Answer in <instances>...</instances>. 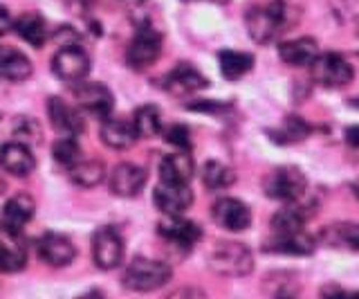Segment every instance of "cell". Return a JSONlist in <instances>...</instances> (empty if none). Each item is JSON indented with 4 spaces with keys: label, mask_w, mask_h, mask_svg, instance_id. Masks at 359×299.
<instances>
[{
    "label": "cell",
    "mask_w": 359,
    "mask_h": 299,
    "mask_svg": "<svg viewBox=\"0 0 359 299\" xmlns=\"http://www.w3.org/2000/svg\"><path fill=\"white\" fill-rule=\"evenodd\" d=\"M173 277L171 265L164 261L135 257L128 268L123 270V286L135 293H151L155 288H162Z\"/></svg>",
    "instance_id": "obj_1"
},
{
    "label": "cell",
    "mask_w": 359,
    "mask_h": 299,
    "mask_svg": "<svg viewBox=\"0 0 359 299\" xmlns=\"http://www.w3.org/2000/svg\"><path fill=\"white\" fill-rule=\"evenodd\" d=\"M209 268L222 277H245L254 270V257L243 243L220 241L209 252Z\"/></svg>",
    "instance_id": "obj_2"
},
{
    "label": "cell",
    "mask_w": 359,
    "mask_h": 299,
    "mask_svg": "<svg viewBox=\"0 0 359 299\" xmlns=\"http://www.w3.org/2000/svg\"><path fill=\"white\" fill-rule=\"evenodd\" d=\"M247 32H250V36L265 46V43H272L280 27L285 23V14H283V3H274L269 7H254L247 12Z\"/></svg>",
    "instance_id": "obj_3"
},
{
    "label": "cell",
    "mask_w": 359,
    "mask_h": 299,
    "mask_svg": "<svg viewBox=\"0 0 359 299\" xmlns=\"http://www.w3.org/2000/svg\"><path fill=\"white\" fill-rule=\"evenodd\" d=\"M308 187L306 175H303L297 167H278L263 180L265 196L274 198V201H297L303 196Z\"/></svg>",
    "instance_id": "obj_4"
},
{
    "label": "cell",
    "mask_w": 359,
    "mask_h": 299,
    "mask_svg": "<svg viewBox=\"0 0 359 299\" xmlns=\"http://www.w3.org/2000/svg\"><path fill=\"white\" fill-rule=\"evenodd\" d=\"M162 54V34L151 25H142L137 34L133 36L126 50V61L130 68L144 70L153 65Z\"/></svg>",
    "instance_id": "obj_5"
},
{
    "label": "cell",
    "mask_w": 359,
    "mask_h": 299,
    "mask_svg": "<svg viewBox=\"0 0 359 299\" xmlns=\"http://www.w3.org/2000/svg\"><path fill=\"white\" fill-rule=\"evenodd\" d=\"M310 68H312V79L323 88H344L351 84L355 77L353 65L334 52L319 54V57L312 61Z\"/></svg>",
    "instance_id": "obj_6"
},
{
    "label": "cell",
    "mask_w": 359,
    "mask_h": 299,
    "mask_svg": "<svg viewBox=\"0 0 359 299\" xmlns=\"http://www.w3.org/2000/svg\"><path fill=\"white\" fill-rule=\"evenodd\" d=\"M93 259L101 270H115L123 261V237L115 227H101L93 237Z\"/></svg>",
    "instance_id": "obj_7"
},
{
    "label": "cell",
    "mask_w": 359,
    "mask_h": 299,
    "mask_svg": "<svg viewBox=\"0 0 359 299\" xmlns=\"http://www.w3.org/2000/svg\"><path fill=\"white\" fill-rule=\"evenodd\" d=\"M52 70L61 81L81 84L90 72V57L76 46H65L54 54Z\"/></svg>",
    "instance_id": "obj_8"
},
{
    "label": "cell",
    "mask_w": 359,
    "mask_h": 299,
    "mask_svg": "<svg viewBox=\"0 0 359 299\" xmlns=\"http://www.w3.org/2000/svg\"><path fill=\"white\" fill-rule=\"evenodd\" d=\"M160 237L166 239L168 243L180 248H194L196 243L202 239V230L194 220H187L180 214H164V218L157 225Z\"/></svg>",
    "instance_id": "obj_9"
},
{
    "label": "cell",
    "mask_w": 359,
    "mask_h": 299,
    "mask_svg": "<svg viewBox=\"0 0 359 299\" xmlns=\"http://www.w3.org/2000/svg\"><path fill=\"white\" fill-rule=\"evenodd\" d=\"M213 220L227 232H243L252 225V212L238 198H220L211 207Z\"/></svg>",
    "instance_id": "obj_10"
},
{
    "label": "cell",
    "mask_w": 359,
    "mask_h": 299,
    "mask_svg": "<svg viewBox=\"0 0 359 299\" xmlns=\"http://www.w3.org/2000/svg\"><path fill=\"white\" fill-rule=\"evenodd\" d=\"M153 203L162 209V214H182L194 205V192L189 190V185L160 182L153 192Z\"/></svg>",
    "instance_id": "obj_11"
},
{
    "label": "cell",
    "mask_w": 359,
    "mask_h": 299,
    "mask_svg": "<svg viewBox=\"0 0 359 299\" xmlns=\"http://www.w3.org/2000/svg\"><path fill=\"white\" fill-rule=\"evenodd\" d=\"M36 248H39L41 261H45L48 265H54V268L70 265L74 261V257H76L74 243L67 237H63V234H56V232H48V234H43Z\"/></svg>",
    "instance_id": "obj_12"
},
{
    "label": "cell",
    "mask_w": 359,
    "mask_h": 299,
    "mask_svg": "<svg viewBox=\"0 0 359 299\" xmlns=\"http://www.w3.org/2000/svg\"><path fill=\"white\" fill-rule=\"evenodd\" d=\"M146 185V171L133 162L117 164L110 173V192L121 198L137 196Z\"/></svg>",
    "instance_id": "obj_13"
},
{
    "label": "cell",
    "mask_w": 359,
    "mask_h": 299,
    "mask_svg": "<svg viewBox=\"0 0 359 299\" xmlns=\"http://www.w3.org/2000/svg\"><path fill=\"white\" fill-rule=\"evenodd\" d=\"M48 117L52 121V126L61 133V135L76 138L86 131V121L79 115V110H74L70 104H65L59 97L48 99Z\"/></svg>",
    "instance_id": "obj_14"
},
{
    "label": "cell",
    "mask_w": 359,
    "mask_h": 299,
    "mask_svg": "<svg viewBox=\"0 0 359 299\" xmlns=\"http://www.w3.org/2000/svg\"><path fill=\"white\" fill-rule=\"evenodd\" d=\"M74 97H76L79 106L101 119H106L110 115L112 104H115L112 93L101 84H79L74 88Z\"/></svg>",
    "instance_id": "obj_15"
},
{
    "label": "cell",
    "mask_w": 359,
    "mask_h": 299,
    "mask_svg": "<svg viewBox=\"0 0 359 299\" xmlns=\"http://www.w3.org/2000/svg\"><path fill=\"white\" fill-rule=\"evenodd\" d=\"M209 81L189 63H177L175 68L164 77V88L173 95H194L198 91H205Z\"/></svg>",
    "instance_id": "obj_16"
},
{
    "label": "cell",
    "mask_w": 359,
    "mask_h": 299,
    "mask_svg": "<svg viewBox=\"0 0 359 299\" xmlns=\"http://www.w3.org/2000/svg\"><path fill=\"white\" fill-rule=\"evenodd\" d=\"M0 167L5 171L18 175H29L36 167V158H34L32 149L22 142H7L0 147Z\"/></svg>",
    "instance_id": "obj_17"
},
{
    "label": "cell",
    "mask_w": 359,
    "mask_h": 299,
    "mask_svg": "<svg viewBox=\"0 0 359 299\" xmlns=\"http://www.w3.org/2000/svg\"><path fill=\"white\" fill-rule=\"evenodd\" d=\"M101 142L110 149H130L135 142H137V131H135L133 121L126 119H115V117H106L104 124L99 128Z\"/></svg>",
    "instance_id": "obj_18"
},
{
    "label": "cell",
    "mask_w": 359,
    "mask_h": 299,
    "mask_svg": "<svg viewBox=\"0 0 359 299\" xmlns=\"http://www.w3.org/2000/svg\"><path fill=\"white\" fill-rule=\"evenodd\" d=\"M278 57L287 65H294V68H306V65H312V61L319 57V46H317V41L310 39V36L292 39V41L280 43Z\"/></svg>",
    "instance_id": "obj_19"
},
{
    "label": "cell",
    "mask_w": 359,
    "mask_h": 299,
    "mask_svg": "<svg viewBox=\"0 0 359 299\" xmlns=\"http://www.w3.org/2000/svg\"><path fill=\"white\" fill-rule=\"evenodd\" d=\"M34 198L27 194H16L11 196L3 207V223L9 232H18L20 227H25L29 220L34 218Z\"/></svg>",
    "instance_id": "obj_20"
},
{
    "label": "cell",
    "mask_w": 359,
    "mask_h": 299,
    "mask_svg": "<svg viewBox=\"0 0 359 299\" xmlns=\"http://www.w3.org/2000/svg\"><path fill=\"white\" fill-rule=\"evenodd\" d=\"M160 178H162V182L189 185V180L194 178V160H191L187 151L164 156L160 160Z\"/></svg>",
    "instance_id": "obj_21"
},
{
    "label": "cell",
    "mask_w": 359,
    "mask_h": 299,
    "mask_svg": "<svg viewBox=\"0 0 359 299\" xmlns=\"http://www.w3.org/2000/svg\"><path fill=\"white\" fill-rule=\"evenodd\" d=\"M32 74V61L16 48L0 46V77L7 81H25Z\"/></svg>",
    "instance_id": "obj_22"
},
{
    "label": "cell",
    "mask_w": 359,
    "mask_h": 299,
    "mask_svg": "<svg viewBox=\"0 0 359 299\" xmlns=\"http://www.w3.org/2000/svg\"><path fill=\"white\" fill-rule=\"evenodd\" d=\"M265 252H276V254H294V257H306V254L314 252V241L312 237L303 234V232H290V234H276L265 246Z\"/></svg>",
    "instance_id": "obj_23"
},
{
    "label": "cell",
    "mask_w": 359,
    "mask_h": 299,
    "mask_svg": "<svg viewBox=\"0 0 359 299\" xmlns=\"http://www.w3.org/2000/svg\"><path fill=\"white\" fill-rule=\"evenodd\" d=\"M14 27L18 36L34 48H43V43L48 41V23H45V18L39 12H27L18 16Z\"/></svg>",
    "instance_id": "obj_24"
},
{
    "label": "cell",
    "mask_w": 359,
    "mask_h": 299,
    "mask_svg": "<svg viewBox=\"0 0 359 299\" xmlns=\"http://www.w3.org/2000/svg\"><path fill=\"white\" fill-rule=\"evenodd\" d=\"M220 61V72L224 79L229 81H238L241 77H245L254 68V57L247 52H236V50H222L218 54Z\"/></svg>",
    "instance_id": "obj_25"
},
{
    "label": "cell",
    "mask_w": 359,
    "mask_h": 299,
    "mask_svg": "<svg viewBox=\"0 0 359 299\" xmlns=\"http://www.w3.org/2000/svg\"><path fill=\"white\" fill-rule=\"evenodd\" d=\"M133 126L137 131V138H157L162 133V113L153 104L140 106L135 110Z\"/></svg>",
    "instance_id": "obj_26"
},
{
    "label": "cell",
    "mask_w": 359,
    "mask_h": 299,
    "mask_svg": "<svg viewBox=\"0 0 359 299\" xmlns=\"http://www.w3.org/2000/svg\"><path fill=\"white\" fill-rule=\"evenodd\" d=\"M106 178V164L101 160H79L70 167V180L79 187H97Z\"/></svg>",
    "instance_id": "obj_27"
},
{
    "label": "cell",
    "mask_w": 359,
    "mask_h": 299,
    "mask_svg": "<svg viewBox=\"0 0 359 299\" xmlns=\"http://www.w3.org/2000/svg\"><path fill=\"white\" fill-rule=\"evenodd\" d=\"M233 182H236V175L227 164H222L218 160H209L205 167H202V185L211 192L227 190Z\"/></svg>",
    "instance_id": "obj_28"
},
{
    "label": "cell",
    "mask_w": 359,
    "mask_h": 299,
    "mask_svg": "<svg viewBox=\"0 0 359 299\" xmlns=\"http://www.w3.org/2000/svg\"><path fill=\"white\" fill-rule=\"evenodd\" d=\"M325 243H330L332 248H348L359 252V225H330L323 234Z\"/></svg>",
    "instance_id": "obj_29"
},
{
    "label": "cell",
    "mask_w": 359,
    "mask_h": 299,
    "mask_svg": "<svg viewBox=\"0 0 359 299\" xmlns=\"http://www.w3.org/2000/svg\"><path fill=\"white\" fill-rule=\"evenodd\" d=\"M25 265V252L14 239L0 237V270L3 272H16Z\"/></svg>",
    "instance_id": "obj_30"
},
{
    "label": "cell",
    "mask_w": 359,
    "mask_h": 299,
    "mask_svg": "<svg viewBox=\"0 0 359 299\" xmlns=\"http://www.w3.org/2000/svg\"><path fill=\"white\" fill-rule=\"evenodd\" d=\"M303 220H306V214L301 212V207L290 205L274 214L272 227L276 234H290V232H299L303 227Z\"/></svg>",
    "instance_id": "obj_31"
},
{
    "label": "cell",
    "mask_w": 359,
    "mask_h": 299,
    "mask_svg": "<svg viewBox=\"0 0 359 299\" xmlns=\"http://www.w3.org/2000/svg\"><path fill=\"white\" fill-rule=\"evenodd\" d=\"M52 156H54L56 162L63 164V167H72V164H76L79 160H81V149H79V144H76L74 138L65 135V138L54 142Z\"/></svg>",
    "instance_id": "obj_32"
},
{
    "label": "cell",
    "mask_w": 359,
    "mask_h": 299,
    "mask_svg": "<svg viewBox=\"0 0 359 299\" xmlns=\"http://www.w3.org/2000/svg\"><path fill=\"white\" fill-rule=\"evenodd\" d=\"M164 140L175 147L177 151H189L191 149V133L184 124H173L164 131Z\"/></svg>",
    "instance_id": "obj_33"
},
{
    "label": "cell",
    "mask_w": 359,
    "mask_h": 299,
    "mask_svg": "<svg viewBox=\"0 0 359 299\" xmlns=\"http://www.w3.org/2000/svg\"><path fill=\"white\" fill-rule=\"evenodd\" d=\"M280 135H283V142H297V140H303L308 135V126L303 124L299 117H287Z\"/></svg>",
    "instance_id": "obj_34"
},
{
    "label": "cell",
    "mask_w": 359,
    "mask_h": 299,
    "mask_svg": "<svg viewBox=\"0 0 359 299\" xmlns=\"http://www.w3.org/2000/svg\"><path fill=\"white\" fill-rule=\"evenodd\" d=\"M189 110H202V113H216V110H222L224 104L218 102H198V104H189Z\"/></svg>",
    "instance_id": "obj_35"
},
{
    "label": "cell",
    "mask_w": 359,
    "mask_h": 299,
    "mask_svg": "<svg viewBox=\"0 0 359 299\" xmlns=\"http://www.w3.org/2000/svg\"><path fill=\"white\" fill-rule=\"evenodd\" d=\"M9 29H11V16L7 12V7L0 5V36H5Z\"/></svg>",
    "instance_id": "obj_36"
},
{
    "label": "cell",
    "mask_w": 359,
    "mask_h": 299,
    "mask_svg": "<svg viewBox=\"0 0 359 299\" xmlns=\"http://www.w3.org/2000/svg\"><path fill=\"white\" fill-rule=\"evenodd\" d=\"M346 142L351 147H359V126H351L346 131Z\"/></svg>",
    "instance_id": "obj_37"
},
{
    "label": "cell",
    "mask_w": 359,
    "mask_h": 299,
    "mask_svg": "<svg viewBox=\"0 0 359 299\" xmlns=\"http://www.w3.org/2000/svg\"><path fill=\"white\" fill-rule=\"evenodd\" d=\"M3 192H5V180L0 178V194H3Z\"/></svg>",
    "instance_id": "obj_38"
},
{
    "label": "cell",
    "mask_w": 359,
    "mask_h": 299,
    "mask_svg": "<svg viewBox=\"0 0 359 299\" xmlns=\"http://www.w3.org/2000/svg\"><path fill=\"white\" fill-rule=\"evenodd\" d=\"M218 3H224V0H218Z\"/></svg>",
    "instance_id": "obj_39"
}]
</instances>
